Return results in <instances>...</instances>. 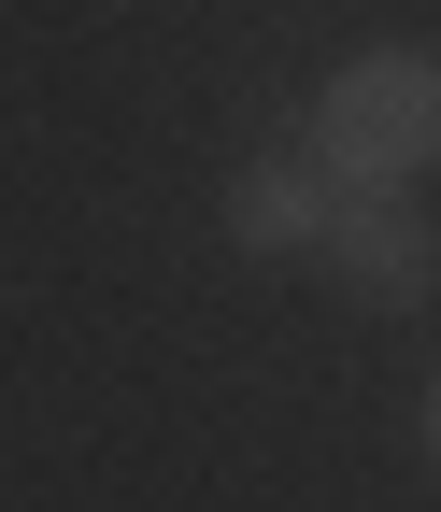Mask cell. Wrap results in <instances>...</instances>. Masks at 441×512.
<instances>
[{"mask_svg": "<svg viewBox=\"0 0 441 512\" xmlns=\"http://www.w3.org/2000/svg\"><path fill=\"white\" fill-rule=\"evenodd\" d=\"M328 285L356 299V313H427L441 299V228L399 200V185H342V214H328Z\"/></svg>", "mask_w": 441, "mask_h": 512, "instance_id": "cell-2", "label": "cell"}, {"mask_svg": "<svg viewBox=\"0 0 441 512\" xmlns=\"http://www.w3.org/2000/svg\"><path fill=\"white\" fill-rule=\"evenodd\" d=\"M427 470H441V370H427Z\"/></svg>", "mask_w": 441, "mask_h": 512, "instance_id": "cell-4", "label": "cell"}, {"mask_svg": "<svg viewBox=\"0 0 441 512\" xmlns=\"http://www.w3.org/2000/svg\"><path fill=\"white\" fill-rule=\"evenodd\" d=\"M328 214H342V185L313 171L299 143H271V157H242V171L214 185V228H228L242 256H313V242H328Z\"/></svg>", "mask_w": 441, "mask_h": 512, "instance_id": "cell-3", "label": "cell"}, {"mask_svg": "<svg viewBox=\"0 0 441 512\" xmlns=\"http://www.w3.org/2000/svg\"><path fill=\"white\" fill-rule=\"evenodd\" d=\"M299 157L328 185H427L441 171V57L427 43H356L299 114Z\"/></svg>", "mask_w": 441, "mask_h": 512, "instance_id": "cell-1", "label": "cell"}]
</instances>
